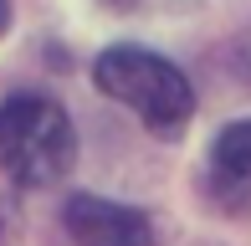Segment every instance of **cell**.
<instances>
[{
  "mask_svg": "<svg viewBox=\"0 0 251 246\" xmlns=\"http://www.w3.org/2000/svg\"><path fill=\"white\" fill-rule=\"evenodd\" d=\"M93 77L108 98L128 103L154 133H179L195 113V93H190L185 72L144 47H108L98 57Z\"/></svg>",
  "mask_w": 251,
  "mask_h": 246,
  "instance_id": "6da1fadb",
  "label": "cell"
},
{
  "mask_svg": "<svg viewBox=\"0 0 251 246\" xmlns=\"http://www.w3.org/2000/svg\"><path fill=\"white\" fill-rule=\"evenodd\" d=\"M67 236L77 246H154V231L144 221V210L102 200V195L67 200Z\"/></svg>",
  "mask_w": 251,
  "mask_h": 246,
  "instance_id": "3957f363",
  "label": "cell"
},
{
  "mask_svg": "<svg viewBox=\"0 0 251 246\" xmlns=\"http://www.w3.org/2000/svg\"><path fill=\"white\" fill-rule=\"evenodd\" d=\"M210 195L226 210L251 205V118L231 123L210 149Z\"/></svg>",
  "mask_w": 251,
  "mask_h": 246,
  "instance_id": "277c9868",
  "label": "cell"
},
{
  "mask_svg": "<svg viewBox=\"0 0 251 246\" xmlns=\"http://www.w3.org/2000/svg\"><path fill=\"white\" fill-rule=\"evenodd\" d=\"M5 26H10V0H0V36H5Z\"/></svg>",
  "mask_w": 251,
  "mask_h": 246,
  "instance_id": "8992f818",
  "label": "cell"
},
{
  "mask_svg": "<svg viewBox=\"0 0 251 246\" xmlns=\"http://www.w3.org/2000/svg\"><path fill=\"white\" fill-rule=\"evenodd\" d=\"M113 10H179L190 5V0H108Z\"/></svg>",
  "mask_w": 251,
  "mask_h": 246,
  "instance_id": "5b68a950",
  "label": "cell"
},
{
  "mask_svg": "<svg viewBox=\"0 0 251 246\" xmlns=\"http://www.w3.org/2000/svg\"><path fill=\"white\" fill-rule=\"evenodd\" d=\"M72 164V118L41 93L0 103V170L16 185H51Z\"/></svg>",
  "mask_w": 251,
  "mask_h": 246,
  "instance_id": "7a4b0ae2",
  "label": "cell"
}]
</instances>
